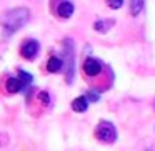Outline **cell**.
Masks as SVG:
<instances>
[{
  "instance_id": "obj_1",
  "label": "cell",
  "mask_w": 155,
  "mask_h": 151,
  "mask_svg": "<svg viewBox=\"0 0 155 151\" xmlns=\"http://www.w3.org/2000/svg\"><path fill=\"white\" fill-rule=\"evenodd\" d=\"M30 20V10L27 7H15L7 10L2 15V27H4V37L8 38L20 30L27 22Z\"/></svg>"
},
{
  "instance_id": "obj_2",
  "label": "cell",
  "mask_w": 155,
  "mask_h": 151,
  "mask_svg": "<svg viewBox=\"0 0 155 151\" xmlns=\"http://www.w3.org/2000/svg\"><path fill=\"white\" fill-rule=\"evenodd\" d=\"M95 138L105 144L115 143V140H117V128H115V124L112 121L102 120L97 124V128H95Z\"/></svg>"
},
{
  "instance_id": "obj_3",
  "label": "cell",
  "mask_w": 155,
  "mask_h": 151,
  "mask_svg": "<svg viewBox=\"0 0 155 151\" xmlns=\"http://www.w3.org/2000/svg\"><path fill=\"white\" fill-rule=\"evenodd\" d=\"M38 50H40V45H38L37 40L30 38V40H25L20 47V55L25 58V60H34L38 55Z\"/></svg>"
},
{
  "instance_id": "obj_4",
  "label": "cell",
  "mask_w": 155,
  "mask_h": 151,
  "mask_svg": "<svg viewBox=\"0 0 155 151\" xmlns=\"http://www.w3.org/2000/svg\"><path fill=\"white\" fill-rule=\"evenodd\" d=\"M84 71L87 77H97L102 73V63L97 58H87L84 63Z\"/></svg>"
},
{
  "instance_id": "obj_5",
  "label": "cell",
  "mask_w": 155,
  "mask_h": 151,
  "mask_svg": "<svg viewBox=\"0 0 155 151\" xmlns=\"http://www.w3.org/2000/svg\"><path fill=\"white\" fill-rule=\"evenodd\" d=\"M65 45H67V55H68L67 83H72V80H74V47H72V40H65Z\"/></svg>"
},
{
  "instance_id": "obj_6",
  "label": "cell",
  "mask_w": 155,
  "mask_h": 151,
  "mask_svg": "<svg viewBox=\"0 0 155 151\" xmlns=\"http://www.w3.org/2000/svg\"><path fill=\"white\" fill-rule=\"evenodd\" d=\"M57 14L60 18H70L72 15H74V4L72 2H68V0H64V2H60L57 7Z\"/></svg>"
},
{
  "instance_id": "obj_7",
  "label": "cell",
  "mask_w": 155,
  "mask_h": 151,
  "mask_svg": "<svg viewBox=\"0 0 155 151\" xmlns=\"http://www.w3.org/2000/svg\"><path fill=\"white\" fill-rule=\"evenodd\" d=\"M114 24H115L114 18H102V20H97L94 24V30H97L98 33H107L114 27Z\"/></svg>"
},
{
  "instance_id": "obj_8",
  "label": "cell",
  "mask_w": 155,
  "mask_h": 151,
  "mask_svg": "<svg viewBox=\"0 0 155 151\" xmlns=\"http://www.w3.org/2000/svg\"><path fill=\"white\" fill-rule=\"evenodd\" d=\"M62 68H64V60H62L60 57H50L47 61V70L50 71V73H58V71H62Z\"/></svg>"
},
{
  "instance_id": "obj_9",
  "label": "cell",
  "mask_w": 155,
  "mask_h": 151,
  "mask_svg": "<svg viewBox=\"0 0 155 151\" xmlns=\"http://www.w3.org/2000/svg\"><path fill=\"white\" fill-rule=\"evenodd\" d=\"M24 88V85H22V81L18 80V78H15V77H12V78H8L7 81H5V90L8 91V93H18V91Z\"/></svg>"
},
{
  "instance_id": "obj_10",
  "label": "cell",
  "mask_w": 155,
  "mask_h": 151,
  "mask_svg": "<svg viewBox=\"0 0 155 151\" xmlns=\"http://www.w3.org/2000/svg\"><path fill=\"white\" fill-rule=\"evenodd\" d=\"M87 108H88V101L85 100V96H78L72 101V110L75 113H84V111H87Z\"/></svg>"
},
{
  "instance_id": "obj_11",
  "label": "cell",
  "mask_w": 155,
  "mask_h": 151,
  "mask_svg": "<svg viewBox=\"0 0 155 151\" xmlns=\"http://www.w3.org/2000/svg\"><path fill=\"white\" fill-rule=\"evenodd\" d=\"M128 4H130V15L132 17H137V15L142 14L145 7V0H128Z\"/></svg>"
},
{
  "instance_id": "obj_12",
  "label": "cell",
  "mask_w": 155,
  "mask_h": 151,
  "mask_svg": "<svg viewBox=\"0 0 155 151\" xmlns=\"http://www.w3.org/2000/svg\"><path fill=\"white\" fill-rule=\"evenodd\" d=\"M18 80L22 81L24 87H28V85L32 83V80H34V77H32L30 73H27L25 70H18Z\"/></svg>"
},
{
  "instance_id": "obj_13",
  "label": "cell",
  "mask_w": 155,
  "mask_h": 151,
  "mask_svg": "<svg viewBox=\"0 0 155 151\" xmlns=\"http://www.w3.org/2000/svg\"><path fill=\"white\" fill-rule=\"evenodd\" d=\"M84 96H85V100H87V101H94V103L100 100V95H98V91H94V90H88L87 93L84 95Z\"/></svg>"
},
{
  "instance_id": "obj_14",
  "label": "cell",
  "mask_w": 155,
  "mask_h": 151,
  "mask_svg": "<svg viewBox=\"0 0 155 151\" xmlns=\"http://www.w3.org/2000/svg\"><path fill=\"white\" fill-rule=\"evenodd\" d=\"M107 2V5L110 8H114V10H118V8L124 5V0H105Z\"/></svg>"
},
{
  "instance_id": "obj_15",
  "label": "cell",
  "mask_w": 155,
  "mask_h": 151,
  "mask_svg": "<svg viewBox=\"0 0 155 151\" xmlns=\"http://www.w3.org/2000/svg\"><path fill=\"white\" fill-rule=\"evenodd\" d=\"M38 98H40V101H42L44 105H48V103H50V96H48L47 91H40V93H38Z\"/></svg>"
}]
</instances>
